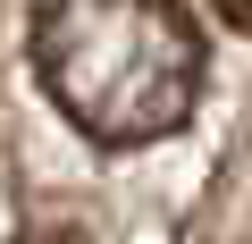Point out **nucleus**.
<instances>
[{
  "label": "nucleus",
  "mask_w": 252,
  "mask_h": 244,
  "mask_svg": "<svg viewBox=\"0 0 252 244\" xmlns=\"http://www.w3.org/2000/svg\"><path fill=\"white\" fill-rule=\"evenodd\" d=\"M26 244H93V236H76V227H51V236H26Z\"/></svg>",
  "instance_id": "obj_3"
},
{
  "label": "nucleus",
  "mask_w": 252,
  "mask_h": 244,
  "mask_svg": "<svg viewBox=\"0 0 252 244\" xmlns=\"http://www.w3.org/2000/svg\"><path fill=\"white\" fill-rule=\"evenodd\" d=\"M34 76L76 135L126 152L185 127L202 93V34L177 0H42Z\"/></svg>",
  "instance_id": "obj_1"
},
{
  "label": "nucleus",
  "mask_w": 252,
  "mask_h": 244,
  "mask_svg": "<svg viewBox=\"0 0 252 244\" xmlns=\"http://www.w3.org/2000/svg\"><path fill=\"white\" fill-rule=\"evenodd\" d=\"M210 9H219V17L235 26V34H252V0H210Z\"/></svg>",
  "instance_id": "obj_2"
}]
</instances>
